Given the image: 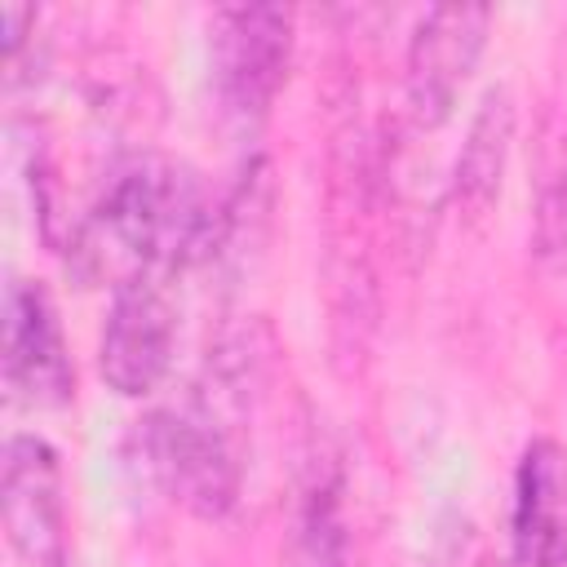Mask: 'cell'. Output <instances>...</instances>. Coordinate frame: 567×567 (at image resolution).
Masks as SVG:
<instances>
[{
	"instance_id": "30bf717a",
	"label": "cell",
	"mask_w": 567,
	"mask_h": 567,
	"mask_svg": "<svg viewBox=\"0 0 567 567\" xmlns=\"http://www.w3.org/2000/svg\"><path fill=\"white\" fill-rule=\"evenodd\" d=\"M301 567H354V549H350V532L341 518V483L323 478L306 492L301 505Z\"/></svg>"
},
{
	"instance_id": "ba28073f",
	"label": "cell",
	"mask_w": 567,
	"mask_h": 567,
	"mask_svg": "<svg viewBox=\"0 0 567 567\" xmlns=\"http://www.w3.org/2000/svg\"><path fill=\"white\" fill-rule=\"evenodd\" d=\"M509 532L518 567H567V456L549 439H536L514 470Z\"/></svg>"
},
{
	"instance_id": "9c48e42d",
	"label": "cell",
	"mask_w": 567,
	"mask_h": 567,
	"mask_svg": "<svg viewBox=\"0 0 567 567\" xmlns=\"http://www.w3.org/2000/svg\"><path fill=\"white\" fill-rule=\"evenodd\" d=\"M509 137H514V106H509V93L496 89L483 97L470 124V137L461 146V159H456V199L470 213H483L496 199L501 173L509 159Z\"/></svg>"
},
{
	"instance_id": "52a82bcc",
	"label": "cell",
	"mask_w": 567,
	"mask_h": 567,
	"mask_svg": "<svg viewBox=\"0 0 567 567\" xmlns=\"http://www.w3.org/2000/svg\"><path fill=\"white\" fill-rule=\"evenodd\" d=\"M4 385L31 408H62L75 385L53 301L27 279H13L4 292Z\"/></svg>"
},
{
	"instance_id": "8992f818",
	"label": "cell",
	"mask_w": 567,
	"mask_h": 567,
	"mask_svg": "<svg viewBox=\"0 0 567 567\" xmlns=\"http://www.w3.org/2000/svg\"><path fill=\"white\" fill-rule=\"evenodd\" d=\"M4 536L27 567H66V501L58 452L35 434H13L4 447Z\"/></svg>"
},
{
	"instance_id": "277c9868",
	"label": "cell",
	"mask_w": 567,
	"mask_h": 567,
	"mask_svg": "<svg viewBox=\"0 0 567 567\" xmlns=\"http://www.w3.org/2000/svg\"><path fill=\"white\" fill-rule=\"evenodd\" d=\"M173 346H177V310L164 275L120 279L97 341L102 381L124 399H142L168 377Z\"/></svg>"
},
{
	"instance_id": "3957f363",
	"label": "cell",
	"mask_w": 567,
	"mask_h": 567,
	"mask_svg": "<svg viewBox=\"0 0 567 567\" xmlns=\"http://www.w3.org/2000/svg\"><path fill=\"white\" fill-rule=\"evenodd\" d=\"M213 89L235 124L266 120L275 93L288 80L292 13L275 4H239L213 18Z\"/></svg>"
},
{
	"instance_id": "6da1fadb",
	"label": "cell",
	"mask_w": 567,
	"mask_h": 567,
	"mask_svg": "<svg viewBox=\"0 0 567 567\" xmlns=\"http://www.w3.org/2000/svg\"><path fill=\"white\" fill-rule=\"evenodd\" d=\"M217 208L204 182L164 155H128L111 168L93 213H89V252L106 248L124 261L120 279L133 275H173L199 252L213 248Z\"/></svg>"
},
{
	"instance_id": "5b68a950",
	"label": "cell",
	"mask_w": 567,
	"mask_h": 567,
	"mask_svg": "<svg viewBox=\"0 0 567 567\" xmlns=\"http://www.w3.org/2000/svg\"><path fill=\"white\" fill-rule=\"evenodd\" d=\"M487 44V9H430L408 44V115L416 128H439L461 102Z\"/></svg>"
},
{
	"instance_id": "7a4b0ae2",
	"label": "cell",
	"mask_w": 567,
	"mask_h": 567,
	"mask_svg": "<svg viewBox=\"0 0 567 567\" xmlns=\"http://www.w3.org/2000/svg\"><path fill=\"white\" fill-rule=\"evenodd\" d=\"M142 447L155 483L182 509L199 518L230 514L239 496V456L217 408L204 394H190L186 403L155 412L142 430Z\"/></svg>"
}]
</instances>
